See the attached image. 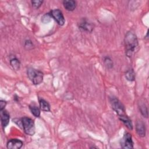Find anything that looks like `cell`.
Listing matches in <instances>:
<instances>
[{"label": "cell", "instance_id": "obj_1", "mask_svg": "<svg viewBox=\"0 0 149 149\" xmlns=\"http://www.w3.org/2000/svg\"><path fill=\"white\" fill-rule=\"evenodd\" d=\"M125 45L126 55L129 57L132 56L139 46L138 40L135 34L131 31L126 33L125 37Z\"/></svg>", "mask_w": 149, "mask_h": 149}, {"label": "cell", "instance_id": "obj_2", "mask_svg": "<svg viewBox=\"0 0 149 149\" xmlns=\"http://www.w3.org/2000/svg\"><path fill=\"white\" fill-rule=\"evenodd\" d=\"M21 120L23 129L25 133L30 136L34 135L36 130L34 120L28 117H23Z\"/></svg>", "mask_w": 149, "mask_h": 149}, {"label": "cell", "instance_id": "obj_3", "mask_svg": "<svg viewBox=\"0 0 149 149\" xmlns=\"http://www.w3.org/2000/svg\"><path fill=\"white\" fill-rule=\"evenodd\" d=\"M27 76L32 83L35 84H40L43 80V73L38 70L33 68H29L27 69Z\"/></svg>", "mask_w": 149, "mask_h": 149}, {"label": "cell", "instance_id": "obj_4", "mask_svg": "<svg viewBox=\"0 0 149 149\" xmlns=\"http://www.w3.org/2000/svg\"><path fill=\"white\" fill-rule=\"evenodd\" d=\"M110 102L112 109L118 114L119 118L126 115L125 107L118 99L115 97H112L110 99Z\"/></svg>", "mask_w": 149, "mask_h": 149}, {"label": "cell", "instance_id": "obj_5", "mask_svg": "<svg viewBox=\"0 0 149 149\" xmlns=\"http://www.w3.org/2000/svg\"><path fill=\"white\" fill-rule=\"evenodd\" d=\"M49 15L51 17L54 18L57 23L60 26H63L65 23V20L61 10L58 9H53L51 11Z\"/></svg>", "mask_w": 149, "mask_h": 149}, {"label": "cell", "instance_id": "obj_6", "mask_svg": "<svg viewBox=\"0 0 149 149\" xmlns=\"http://www.w3.org/2000/svg\"><path fill=\"white\" fill-rule=\"evenodd\" d=\"M122 147L123 148H133V142L132 136L129 133H126L121 143Z\"/></svg>", "mask_w": 149, "mask_h": 149}, {"label": "cell", "instance_id": "obj_7", "mask_svg": "<svg viewBox=\"0 0 149 149\" xmlns=\"http://www.w3.org/2000/svg\"><path fill=\"white\" fill-rule=\"evenodd\" d=\"M23 142L19 139H10L6 144V147L8 149H19L23 146Z\"/></svg>", "mask_w": 149, "mask_h": 149}, {"label": "cell", "instance_id": "obj_8", "mask_svg": "<svg viewBox=\"0 0 149 149\" xmlns=\"http://www.w3.org/2000/svg\"><path fill=\"white\" fill-rule=\"evenodd\" d=\"M0 116H1V125L3 129H5L9 122L10 115L8 112L5 109L0 110Z\"/></svg>", "mask_w": 149, "mask_h": 149}, {"label": "cell", "instance_id": "obj_9", "mask_svg": "<svg viewBox=\"0 0 149 149\" xmlns=\"http://www.w3.org/2000/svg\"><path fill=\"white\" fill-rule=\"evenodd\" d=\"M136 129L137 134L140 137H144L146 135V127L144 123L141 120H138L136 123Z\"/></svg>", "mask_w": 149, "mask_h": 149}, {"label": "cell", "instance_id": "obj_10", "mask_svg": "<svg viewBox=\"0 0 149 149\" xmlns=\"http://www.w3.org/2000/svg\"><path fill=\"white\" fill-rule=\"evenodd\" d=\"M64 8L68 11H73L76 7V3L73 0H65L63 2Z\"/></svg>", "mask_w": 149, "mask_h": 149}, {"label": "cell", "instance_id": "obj_11", "mask_svg": "<svg viewBox=\"0 0 149 149\" xmlns=\"http://www.w3.org/2000/svg\"><path fill=\"white\" fill-rule=\"evenodd\" d=\"M79 26L80 29H81L83 30L89 31V32H91L93 29V25L89 22H88L87 21H86V20H83V21H81L79 23Z\"/></svg>", "mask_w": 149, "mask_h": 149}, {"label": "cell", "instance_id": "obj_12", "mask_svg": "<svg viewBox=\"0 0 149 149\" xmlns=\"http://www.w3.org/2000/svg\"><path fill=\"white\" fill-rule=\"evenodd\" d=\"M39 104H40V109L42 111H46V112L50 111V105L45 100L42 98H39Z\"/></svg>", "mask_w": 149, "mask_h": 149}, {"label": "cell", "instance_id": "obj_13", "mask_svg": "<svg viewBox=\"0 0 149 149\" xmlns=\"http://www.w3.org/2000/svg\"><path fill=\"white\" fill-rule=\"evenodd\" d=\"M119 119L123 122V123L130 130H132L133 129V125L132 123L131 120L130 119V118L127 116L125 115L123 117H121L119 118Z\"/></svg>", "mask_w": 149, "mask_h": 149}, {"label": "cell", "instance_id": "obj_14", "mask_svg": "<svg viewBox=\"0 0 149 149\" xmlns=\"http://www.w3.org/2000/svg\"><path fill=\"white\" fill-rule=\"evenodd\" d=\"M29 108L32 113V114L35 117H39L40 115V108L35 104H31L29 105Z\"/></svg>", "mask_w": 149, "mask_h": 149}, {"label": "cell", "instance_id": "obj_15", "mask_svg": "<svg viewBox=\"0 0 149 149\" xmlns=\"http://www.w3.org/2000/svg\"><path fill=\"white\" fill-rule=\"evenodd\" d=\"M10 63L14 70H18L20 69V62L16 58H14L10 59Z\"/></svg>", "mask_w": 149, "mask_h": 149}, {"label": "cell", "instance_id": "obj_16", "mask_svg": "<svg viewBox=\"0 0 149 149\" xmlns=\"http://www.w3.org/2000/svg\"><path fill=\"white\" fill-rule=\"evenodd\" d=\"M125 77L129 81H133L135 79V73L133 69H129L125 73Z\"/></svg>", "mask_w": 149, "mask_h": 149}, {"label": "cell", "instance_id": "obj_17", "mask_svg": "<svg viewBox=\"0 0 149 149\" xmlns=\"http://www.w3.org/2000/svg\"><path fill=\"white\" fill-rule=\"evenodd\" d=\"M139 109H140V111L141 114L147 118V116H148L147 109V107H146V105L144 102H143V103L140 102V105H139Z\"/></svg>", "mask_w": 149, "mask_h": 149}, {"label": "cell", "instance_id": "obj_18", "mask_svg": "<svg viewBox=\"0 0 149 149\" xmlns=\"http://www.w3.org/2000/svg\"><path fill=\"white\" fill-rule=\"evenodd\" d=\"M104 63L105 65L108 68H112L113 66V62L112 60L109 58V57H105L104 59Z\"/></svg>", "mask_w": 149, "mask_h": 149}, {"label": "cell", "instance_id": "obj_19", "mask_svg": "<svg viewBox=\"0 0 149 149\" xmlns=\"http://www.w3.org/2000/svg\"><path fill=\"white\" fill-rule=\"evenodd\" d=\"M42 2H43L42 1H39V0H36V1H31L33 6L36 9H38L41 5Z\"/></svg>", "mask_w": 149, "mask_h": 149}, {"label": "cell", "instance_id": "obj_20", "mask_svg": "<svg viewBox=\"0 0 149 149\" xmlns=\"http://www.w3.org/2000/svg\"><path fill=\"white\" fill-rule=\"evenodd\" d=\"M6 105V102L3 100H1V101H0V110L4 109Z\"/></svg>", "mask_w": 149, "mask_h": 149}, {"label": "cell", "instance_id": "obj_21", "mask_svg": "<svg viewBox=\"0 0 149 149\" xmlns=\"http://www.w3.org/2000/svg\"><path fill=\"white\" fill-rule=\"evenodd\" d=\"M25 47H31V48H32V47H33V43H32V42L30 41V40H26V41H25Z\"/></svg>", "mask_w": 149, "mask_h": 149}]
</instances>
